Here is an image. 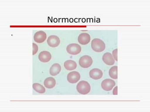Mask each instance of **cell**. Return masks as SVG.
Masks as SVG:
<instances>
[{
  "label": "cell",
  "instance_id": "8fae6325",
  "mask_svg": "<svg viewBox=\"0 0 150 112\" xmlns=\"http://www.w3.org/2000/svg\"><path fill=\"white\" fill-rule=\"evenodd\" d=\"M39 60L43 63H47L52 58L51 54L48 51H42L40 53L38 56Z\"/></svg>",
  "mask_w": 150,
  "mask_h": 112
},
{
  "label": "cell",
  "instance_id": "d6986e66",
  "mask_svg": "<svg viewBox=\"0 0 150 112\" xmlns=\"http://www.w3.org/2000/svg\"><path fill=\"white\" fill-rule=\"evenodd\" d=\"M118 49H115L114 50H112V57H114L115 60H116V61H118Z\"/></svg>",
  "mask_w": 150,
  "mask_h": 112
},
{
  "label": "cell",
  "instance_id": "ffe728a7",
  "mask_svg": "<svg viewBox=\"0 0 150 112\" xmlns=\"http://www.w3.org/2000/svg\"><path fill=\"white\" fill-rule=\"evenodd\" d=\"M112 94L114 95L118 94V86H115L114 88L113 91H112Z\"/></svg>",
  "mask_w": 150,
  "mask_h": 112
},
{
  "label": "cell",
  "instance_id": "ba28073f",
  "mask_svg": "<svg viewBox=\"0 0 150 112\" xmlns=\"http://www.w3.org/2000/svg\"><path fill=\"white\" fill-rule=\"evenodd\" d=\"M47 34L45 32L40 30L35 33L33 36L34 40L38 43H42L47 39Z\"/></svg>",
  "mask_w": 150,
  "mask_h": 112
},
{
  "label": "cell",
  "instance_id": "e0dca14e",
  "mask_svg": "<svg viewBox=\"0 0 150 112\" xmlns=\"http://www.w3.org/2000/svg\"><path fill=\"white\" fill-rule=\"evenodd\" d=\"M109 75L112 79L118 78V66H114L111 67L109 70Z\"/></svg>",
  "mask_w": 150,
  "mask_h": 112
},
{
  "label": "cell",
  "instance_id": "8992f818",
  "mask_svg": "<svg viewBox=\"0 0 150 112\" xmlns=\"http://www.w3.org/2000/svg\"><path fill=\"white\" fill-rule=\"evenodd\" d=\"M81 78V75L79 72L72 71L67 75V79L68 81L71 84H75L79 81Z\"/></svg>",
  "mask_w": 150,
  "mask_h": 112
},
{
  "label": "cell",
  "instance_id": "7a4b0ae2",
  "mask_svg": "<svg viewBox=\"0 0 150 112\" xmlns=\"http://www.w3.org/2000/svg\"><path fill=\"white\" fill-rule=\"evenodd\" d=\"M91 47L93 50L97 52H101L105 50L104 42L99 38H94L91 42Z\"/></svg>",
  "mask_w": 150,
  "mask_h": 112
},
{
  "label": "cell",
  "instance_id": "9a60e30c",
  "mask_svg": "<svg viewBox=\"0 0 150 112\" xmlns=\"http://www.w3.org/2000/svg\"><path fill=\"white\" fill-rule=\"evenodd\" d=\"M64 67L68 71H72L75 70L77 67V64L75 61L72 60H68L64 63Z\"/></svg>",
  "mask_w": 150,
  "mask_h": 112
},
{
  "label": "cell",
  "instance_id": "277c9868",
  "mask_svg": "<svg viewBox=\"0 0 150 112\" xmlns=\"http://www.w3.org/2000/svg\"><path fill=\"white\" fill-rule=\"evenodd\" d=\"M82 48L78 43H72L69 44L66 47L67 52L72 55H76L81 52Z\"/></svg>",
  "mask_w": 150,
  "mask_h": 112
},
{
  "label": "cell",
  "instance_id": "3957f363",
  "mask_svg": "<svg viewBox=\"0 0 150 112\" xmlns=\"http://www.w3.org/2000/svg\"><path fill=\"white\" fill-rule=\"evenodd\" d=\"M93 58L89 55H84L81 57L79 60V64L81 67L87 68L92 65Z\"/></svg>",
  "mask_w": 150,
  "mask_h": 112
},
{
  "label": "cell",
  "instance_id": "5b68a950",
  "mask_svg": "<svg viewBox=\"0 0 150 112\" xmlns=\"http://www.w3.org/2000/svg\"><path fill=\"white\" fill-rule=\"evenodd\" d=\"M115 85V82L112 79L107 78L102 81L101 84V88L105 91H110L112 90Z\"/></svg>",
  "mask_w": 150,
  "mask_h": 112
},
{
  "label": "cell",
  "instance_id": "9c48e42d",
  "mask_svg": "<svg viewBox=\"0 0 150 112\" xmlns=\"http://www.w3.org/2000/svg\"><path fill=\"white\" fill-rule=\"evenodd\" d=\"M77 40L80 44L82 45H86L90 42V35L87 33H82L79 35Z\"/></svg>",
  "mask_w": 150,
  "mask_h": 112
},
{
  "label": "cell",
  "instance_id": "5bb4252c",
  "mask_svg": "<svg viewBox=\"0 0 150 112\" xmlns=\"http://www.w3.org/2000/svg\"><path fill=\"white\" fill-rule=\"evenodd\" d=\"M56 80L53 77H50L47 78L44 81V85L46 88L52 89L56 85Z\"/></svg>",
  "mask_w": 150,
  "mask_h": 112
},
{
  "label": "cell",
  "instance_id": "52a82bcc",
  "mask_svg": "<svg viewBox=\"0 0 150 112\" xmlns=\"http://www.w3.org/2000/svg\"><path fill=\"white\" fill-rule=\"evenodd\" d=\"M47 43L49 46L55 48L60 44V39L56 35H51L47 39Z\"/></svg>",
  "mask_w": 150,
  "mask_h": 112
},
{
  "label": "cell",
  "instance_id": "6da1fadb",
  "mask_svg": "<svg viewBox=\"0 0 150 112\" xmlns=\"http://www.w3.org/2000/svg\"><path fill=\"white\" fill-rule=\"evenodd\" d=\"M76 90L80 94L86 95L90 92L91 87L88 82L82 80L77 84L76 86Z\"/></svg>",
  "mask_w": 150,
  "mask_h": 112
},
{
  "label": "cell",
  "instance_id": "2e32d148",
  "mask_svg": "<svg viewBox=\"0 0 150 112\" xmlns=\"http://www.w3.org/2000/svg\"><path fill=\"white\" fill-rule=\"evenodd\" d=\"M33 89L36 92L40 93H44L46 92V89L44 86L39 83H35L33 84Z\"/></svg>",
  "mask_w": 150,
  "mask_h": 112
},
{
  "label": "cell",
  "instance_id": "30bf717a",
  "mask_svg": "<svg viewBox=\"0 0 150 112\" xmlns=\"http://www.w3.org/2000/svg\"><path fill=\"white\" fill-rule=\"evenodd\" d=\"M103 72L98 68H94L91 69L89 72V76L91 78L95 80L100 79L103 76Z\"/></svg>",
  "mask_w": 150,
  "mask_h": 112
},
{
  "label": "cell",
  "instance_id": "ac0fdd59",
  "mask_svg": "<svg viewBox=\"0 0 150 112\" xmlns=\"http://www.w3.org/2000/svg\"><path fill=\"white\" fill-rule=\"evenodd\" d=\"M33 55H34L37 53L38 51V46L36 43H33Z\"/></svg>",
  "mask_w": 150,
  "mask_h": 112
},
{
  "label": "cell",
  "instance_id": "7c38bea8",
  "mask_svg": "<svg viewBox=\"0 0 150 112\" xmlns=\"http://www.w3.org/2000/svg\"><path fill=\"white\" fill-rule=\"evenodd\" d=\"M102 60L104 63L108 65H112L115 64V59L110 52H106L103 54Z\"/></svg>",
  "mask_w": 150,
  "mask_h": 112
},
{
  "label": "cell",
  "instance_id": "4fadbf2b",
  "mask_svg": "<svg viewBox=\"0 0 150 112\" xmlns=\"http://www.w3.org/2000/svg\"><path fill=\"white\" fill-rule=\"evenodd\" d=\"M62 67L58 63H55L52 65L49 69V73L51 75L56 76L61 72Z\"/></svg>",
  "mask_w": 150,
  "mask_h": 112
}]
</instances>
